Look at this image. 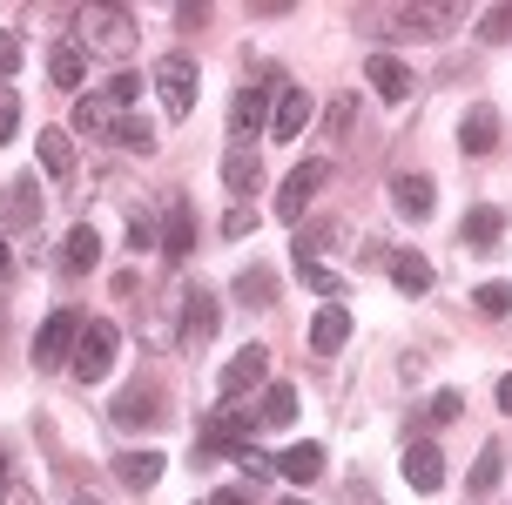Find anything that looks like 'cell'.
<instances>
[{
    "label": "cell",
    "mask_w": 512,
    "mask_h": 505,
    "mask_svg": "<svg viewBox=\"0 0 512 505\" xmlns=\"http://www.w3.org/2000/svg\"><path fill=\"white\" fill-rule=\"evenodd\" d=\"M81 54L128 61V54H135V14H128V7H88V14H81Z\"/></svg>",
    "instance_id": "obj_1"
},
{
    "label": "cell",
    "mask_w": 512,
    "mask_h": 505,
    "mask_svg": "<svg viewBox=\"0 0 512 505\" xmlns=\"http://www.w3.org/2000/svg\"><path fill=\"white\" fill-rule=\"evenodd\" d=\"M115 351H122V330L108 324V317H95V324H81L75 357H68V371H75L81 384H102L108 371H115Z\"/></svg>",
    "instance_id": "obj_2"
},
{
    "label": "cell",
    "mask_w": 512,
    "mask_h": 505,
    "mask_svg": "<svg viewBox=\"0 0 512 505\" xmlns=\"http://www.w3.org/2000/svg\"><path fill=\"white\" fill-rule=\"evenodd\" d=\"M155 95H162V108L169 115H196V61L189 54H169V61H155Z\"/></svg>",
    "instance_id": "obj_3"
},
{
    "label": "cell",
    "mask_w": 512,
    "mask_h": 505,
    "mask_svg": "<svg viewBox=\"0 0 512 505\" xmlns=\"http://www.w3.org/2000/svg\"><path fill=\"white\" fill-rule=\"evenodd\" d=\"M81 310H48V324H41V337H34V364L41 371H54V364H68L75 357V337H81Z\"/></svg>",
    "instance_id": "obj_4"
},
{
    "label": "cell",
    "mask_w": 512,
    "mask_h": 505,
    "mask_svg": "<svg viewBox=\"0 0 512 505\" xmlns=\"http://www.w3.org/2000/svg\"><path fill=\"white\" fill-rule=\"evenodd\" d=\"M216 330H223V303L209 297L203 283H189L182 290V351H203Z\"/></svg>",
    "instance_id": "obj_5"
},
{
    "label": "cell",
    "mask_w": 512,
    "mask_h": 505,
    "mask_svg": "<svg viewBox=\"0 0 512 505\" xmlns=\"http://www.w3.org/2000/svg\"><path fill=\"white\" fill-rule=\"evenodd\" d=\"M324 176H331V162H297V169L283 176V189H277V216L283 223H304V209H310V196L324 189Z\"/></svg>",
    "instance_id": "obj_6"
},
{
    "label": "cell",
    "mask_w": 512,
    "mask_h": 505,
    "mask_svg": "<svg viewBox=\"0 0 512 505\" xmlns=\"http://www.w3.org/2000/svg\"><path fill=\"white\" fill-rule=\"evenodd\" d=\"M122 431H149V425H162V391H155L149 378L142 384H128L122 398H115V411H108Z\"/></svg>",
    "instance_id": "obj_7"
},
{
    "label": "cell",
    "mask_w": 512,
    "mask_h": 505,
    "mask_svg": "<svg viewBox=\"0 0 512 505\" xmlns=\"http://www.w3.org/2000/svg\"><path fill=\"white\" fill-rule=\"evenodd\" d=\"M162 256H169V263H189V256H196V216H189L182 196L162 202Z\"/></svg>",
    "instance_id": "obj_8"
},
{
    "label": "cell",
    "mask_w": 512,
    "mask_h": 505,
    "mask_svg": "<svg viewBox=\"0 0 512 505\" xmlns=\"http://www.w3.org/2000/svg\"><path fill=\"white\" fill-rule=\"evenodd\" d=\"M391 209H398V216H411V223H425V216L438 209V182L398 169V176H391Z\"/></svg>",
    "instance_id": "obj_9"
},
{
    "label": "cell",
    "mask_w": 512,
    "mask_h": 505,
    "mask_svg": "<svg viewBox=\"0 0 512 505\" xmlns=\"http://www.w3.org/2000/svg\"><path fill=\"white\" fill-rule=\"evenodd\" d=\"M263 378H270V351H263V344H243V351L223 364V404L243 398V391H256Z\"/></svg>",
    "instance_id": "obj_10"
},
{
    "label": "cell",
    "mask_w": 512,
    "mask_h": 505,
    "mask_svg": "<svg viewBox=\"0 0 512 505\" xmlns=\"http://www.w3.org/2000/svg\"><path fill=\"white\" fill-rule=\"evenodd\" d=\"M364 81H371L384 101H411L418 95V75H411L398 54H371V61H364Z\"/></svg>",
    "instance_id": "obj_11"
},
{
    "label": "cell",
    "mask_w": 512,
    "mask_h": 505,
    "mask_svg": "<svg viewBox=\"0 0 512 505\" xmlns=\"http://www.w3.org/2000/svg\"><path fill=\"white\" fill-rule=\"evenodd\" d=\"M270 128V95H256V88H243V95L230 101V142L236 149H250L256 135Z\"/></svg>",
    "instance_id": "obj_12"
},
{
    "label": "cell",
    "mask_w": 512,
    "mask_h": 505,
    "mask_svg": "<svg viewBox=\"0 0 512 505\" xmlns=\"http://www.w3.org/2000/svg\"><path fill=\"white\" fill-rule=\"evenodd\" d=\"M95 263H102V229L75 223V229H68V243H61V277H88Z\"/></svg>",
    "instance_id": "obj_13"
},
{
    "label": "cell",
    "mask_w": 512,
    "mask_h": 505,
    "mask_svg": "<svg viewBox=\"0 0 512 505\" xmlns=\"http://www.w3.org/2000/svg\"><path fill=\"white\" fill-rule=\"evenodd\" d=\"M344 344H351V310H344V303H324V310L310 317V351L331 357V351H344Z\"/></svg>",
    "instance_id": "obj_14"
},
{
    "label": "cell",
    "mask_w": 512,
    "mask_h": 505,
    "mask_svg": "<svg viewBox=\"0 0 512 505\" xmlns=\"http://www.w3.org/2000/svg\"><path fill=\"white\" fill-rule=\"evenodd\" d=\"M310 128V95L304 88H277V108H270V135L277 142H297Z\"/></svg>",
    "instance_id": "obj_15"
},
{
    "label": "cell",
    "mask_w": 512,
    "mask_h": 505,
    "mask_svg": "<svg viewBox=\"0 0 512 505\" xmlns=\"http://www.w3.org/2000/svg\"><path fill=\"white\" fill-rule=\"evenodd\" d=\"M459 142H465V155H492V149H499V108H492V101H479V108H465Z\"/></svg>",
    "instance_id": "obj_16"
},
{
    "label": "cell",
    "mask_w": 512,
    "mask_h": 505,
    "mask_svg": "<svg viewBox=\"0 0 512 505\" xmlns=\"http://www.w3.org/2000/svg\"><path fill=\"white\" fill-rule=\"evenodd\" d=\"M398 472H405L411 492H438L445 485V458H438V445H405V465Z\"/></svg>",
    "instance_id": "obj_17"
},
{
    "label": "cell",
    "mask_w": 512,
    "mask_h": 505,
    "mask_svg": "<svg viewBox=\"0 0 512 505\" xmlns=\"http://www.w3.org/2000/svg\"><path fill=\"white\" fill-rule=\"evenodd\" d=\"M223 182H230V196L250 202L256 189H263V155H256V149H230V155H223Z\"/></svg>",
    "instance_id": "obj_18"
},
{
    "label": "cell",
    "mask_w": 512,
    "mask_h": 505,
    "mask_svg": "<svg viewBox=\"0 0 512 505\" xmlns=\"http://www.w3.org/2000/svg\"><path fill=\"white\" fill-rule=\"evenodd\" d=\"M162 472H169V458H162V452H122V458H115V479H122L128 492H149Z\"/></svg>",
    "instance_id": "obj_19"
},
{
    "label": "cell",
    "mask_w": 512,
    "mask_h": 505,
    "mask_svg": "<svg viewBox=\"0 0 512 505\" xmlns=\"http://www.w3.org/2000/svg\"><path fill=\"white\" fill-rule=\"evenodd\" d=\"M317 472H324V445H290L277 458V479H290V485H310Z\"/></svg>",
    "instance_id": "obj_20"
},
{
    "label": "cell",
    "mask_w": 512,
    "mask_h": 505,
    "mask_svg": "<svg viewBox=\"0 0 512 505\" xmlns=\"http://www.w3.org/2000/svg\"><path fill=\"white\" fill-rule=\"evenodd\" d=\"M81 75H88V54H81V41H61V48L48 54V81H54V88H81Z\"/></svg>",
    "instance_id": "obj_21"
},
{
    "label": "cell",
    "mask_w": 512,
    "mask_h": 505,
    "mask_svg": "<svg viewBox=\"0 0 512 505\" xmlns=\"http://www.w3.org/2000/svg\"><path fill=\"white\" fill-rule=\"evenodd\" d=\"M75 128L81 135H115V101L95 88V95H81L75 101Z\"/></svg>",
    "instance_id": "obj_22"
},
{
    "label": "cell",
    "mask_w": 512,
    "mask_h": 505,
    "mask_svg": "<svg viewBox=\"0 0 512 505\" xmlns=\"http://www.w3.org/2000/svg\"><path fill=\"white\" fill-rule=\"evenodd\" d=\"M459 236H465V250H492V243L506 236V216H499V209H472Z\"/></svg>",
    "instance_id": "obj_23"
},
{
    "label": "cell",
    "mask_w": 512,
    "mask_h": 505,
    "mask_svg": "<svg viewBox=\"0 0 512 505\" xmlns=\"http://www.w3.org/2000/svg\"><path fill=\"white\" fill-rule=\"evenodd\" d=\"M391 283H398V290H405V297H425V290H432V263H425V256H391Z\"/></svg>",
    "instance_id": "obj_24"
},
{
    "label": "cell",
    "mask_w": 512,
    "mask_h": 505,
    "mask_svg": "<svg viewBox=\"0 0 512 505\" xmlns=\"http://www.w3.org/2000/svg\"><path fill=\"white\" fill-rule=\"evenodd\" d=\"M41 169H48L54 182L75 176V149H68V135H61V128H41Z\"/></svg>",
    "instance_id": "obj_25"
},
{
    "label": "cell",
    "mask_w": 512,
    "mask_h": 505,
    "mask_svg": "<svg viewBox=\"0 0 512 505\" xmlns=\"http://www.w3.org/2000/svg\"><path fill=\"white\" fill-rule=\"evenodd\" d=\"M236 303H250V310H270V303H277V277H270L263 263H256V270H243V277H236Z\"/></svg>",
    "instance_id": "obj_26"
},
{
    "label": "cell",
    "mask_w": 512,
    "mask_h": 505,
    "mask_svg": "<svg viewBox=\"0 0 512 505\" xmlns=\"http://www.w3.org/2000/svg\"><path fill=\"white\" fill-rule=\"evenodd\" d=\"M290 418H297V391H290V384H270V391H263V418H256V425L283 431Z\"/></svg>",
    "instance_id": "obj_27"
},
{
    "label": "cell",
    "mask_w": 512,
    "mask_h": 505,
    "mask_svg": "<svg viewBox=\"0 0 512 505\" xmlns=\"http://www.w3.org/2000/svg\"><path fill=\"white\" fill-rule=\"evenodd\" d=\"M472 310H479V317H512V290L506 283H479V290H472Z\"/></svg>",
    "instance_id": "obj_28"
},
{
    "label": "cell",
    "mask_w": 512,
    "mask_h": 505,
    "mask_svg": "<svg viewBox=\"0 0 512 505\" xmlns=\"http://www.w3.org/2000/svg\"><path fill=\"white\" fill-rule=\"evenodd\" d=\"M499 465H506V452H499V445H486V452H479V465H472V499H486L492 485H499Z\"/></svg>",
    "instance_id": "obj_29"
},
{
    "label": "cell",
    "mask_w": 512,
    "mask_h": 505,
    "mask_svg": "<svg viewBox=\"0 0 512 505\" xmlns=\"http://www.w3.org/2000/svg\"><path fill=\"white\" fill-rule=\"evenodd\" d=\"M115 142H122L128 155H149L155 149V128L142 122V115H128V122H115Z\"/></svg>",
    "instance_id": "obj_30"
},
{
    "label": "cell",
    "mask_w": 512,
    "mask_h": 505,
    "mask_svg": "<svg viewBox=\"0 0 512 505\" xmlns=\"http://www.w3.org/2000/svg\"><path fill=\"white\" fill-rule=\"evenodd\" d=\"M34 196H41V182H34V176L14 182V202H7V216H14V223H34V216H41V202H34Z\"/></svg>",
    "instance_id": "obj_31"
},
{
    "label": "cell",
    "mask_w": 512,
    "mask_h": 505,
    "mask_svg": "<svg viewBox=\"0 0 512 505\" xmlns=\"http://www.w3.org/2000/svg\"><path fill=\"white\" fill-rule=\"evenodd\" d=\"M297 277H304L310 290H324V297H337V290H344V277H337L331 263H297Z\"/></svg>",
    "instance_id": "obj_32"
},
{
    "label": "cell",
    "mask_w": 512,
    "mask_h": 505,
    "mask_svg": "<svg viewBox=\"0 0 512 505\" xmlns=\"http://www.w3.org/2000/svg\"><path fill=\"white\" fill-rule=\"evenodd\" d=\"M21 61H27L21 34H7V27H0V81H7V75H21Z\"/></svg>",
    "instance_id": "obj_33"
},
{
    "label": "cell",
    "mask_w": 512,
    "mask_h": 505,
    "mask_svg": "<svg viewBox=\"0 0 512 505\" xmlns=\"http://www.w3.org/2000/svg\"><path fill=\"white\" fill-rule=\"evenodd\" d=\"M351 108H358V101H351V95H337L331 108H324V135H331V142H337V135H344V128H351Z\"/></svg>",
    "instance_id": "obj_34"
},
{
    "label": "cell",
    "mask_w": 512,
    "mask_h": 505,
    "mask_svg": "<svg viewBox=\"0 0 512 505\" xmlns=\"http://www.w3.org/2000/svg\"><path fill=\"white\" fill-rule=\"evenodd\" d=\"M479 41H512V7H492L479 21Z\"/></svg>",
    "instance_id": "obj_35"
},
{
    "label": "cell",
    "mask_w": 512,
    "mask_h": 505,
    "mask_svg": "<svg viewBox=\"0 0 512 505\" xmlns=\"http://www.w3.org/2000/svg\"><path fill=\"white\" fill-rule=\"evenodd\" d=\"M102 95H108V101H115V108H128V101H135V95H142V75H128V68H122V75H115V81H108V88H102Z\"/></svg>",
    "instance_id": "obj_36"
},
{
    "label": "cell",
    "mask_w": 512,
    "mask_h": 505,
    "mask_svg": "<svg viewBox=\"0 0 512 505\" xmlns=\"http://www.w3.org/2000/svg\"><path fill=\"white\" fill-rule=\"evenodd\" d=\"M14 128H21V95L0 88V142H14Z\"/></svg>",
    "instance_id": "obj_37"
},
{
    "label": "cell",
    "mask_w": 512,
    "mask_h": 505,
    "mask_svg": "<svg viewBox=\"0 0 512 505\" xmlns=\"http://www.w3.org/2000/svg\"><path fill=\"white\" fill-rule=\"evenodd\" d=\"M459 411H465V398H459V391H438V398H432V425H452Z\"/></svg>",
    "instance_id": "obj_38"
},
{
    "label": "cell",
    "mask_w": 512,
    "mask_h": 505,
    "mask_svg": "<svg viewBox=\"0 0 512 505\" xmlns=\"http://www.w3.org/2000/svg\"><path fill=\"white\" fill-rule=\"evenodd\" d=\"M250 229H256V209H250V202H236L230 216H223V236H250Z\"/></svg>",
    "instance_id": "obj_39"
},
{
    "label": "cell",
    "mask_w": 512,
    "mask_h": 505,
    "mask_svg": "<svg viewBox=\"0 0 512 505\" xmlns=\"http://www.w3.org/2000/svg\"><path fill=\"white\" fill-rule=\"evenodd\" d=\"M0 505H41V492H34L27 479H7L0 485Z\"/></svg>",
    "instance_id": "obj_40"
},
{
    "label": "cell",
    "mask_w": 512,
    "mask_h": 505,
    "mask_svg": "<svg viewBox=\"0 0 512 505\" xmlns=\"http://www.w3.org/2000/svg\"><path fill=\"white\" fill-rule=\"evenodd\" d=\"M236 465H243V472H250V479H270V472H277V458H263L250 445V452H236Z\"/></svg>",
    "instance_id": "obj_41"
},
{
    "label": "cell",
    "mask_w": 512,
    "mask_h": 505,
    "mask_svg": "<svg viewBox=\"0 0 512 505\" xmlns=\"http://www.w3.org/2000/svg\"><path fill=\"white\" fill-rule=\"evenodd\" d=\"M209 505H250V492H236V485H230V492H216Z\"/></svg>",
    "instance_id": "obj_42"
},
{
    "label": "cell",
    "mask_w": 512,
    "mask_h": 505,
    "mask_svg": "<svg viewBox=\"0 0 512 505\" xmlns=\"http://www.w3.org/2000/svg\"><path fill=\"white\" fill-rule=\"evenodd\" d=\"M499 411L512 418V378H499Z\"/></svg>",
    "instance_id": "obj_43"
},
{
    "label": "cell",
    "mask_w": 512,
    "mask_h": 505,
    "mask_svg": "<svg viewBox=\"0 0 512 505\" xmlns=\"http://www.w3.org/2000/svg\"><path fill=\"white\" fill-rule=\"evenodd\" d=\"M7 263H14V256H7V236H0V277H7Z\"/></svg>",
    "instance_id": "obj_44"
},
{
    "label": "cell",
    "mask_w": 512,
    "mask_h": 505,
    "mask_svg": "<svg viewBox=\"0 0 512 505\" xmlns=\"http://www.w3.org/2000/svg\"><path fill=\"white\" fill-rule=\"evenodd\" d=\"M7 479H14V472H7V445H0V485H7Z\"/></svg>",
    "instance_id": "obj_45"
},
{
    "label": "cell",
    "mask_w": 512,
    "mask_h": 505,
    "mask_svg": "<svg viewBox=\"0 0 512 505\" xmlns=\"http://www.w3.org/2000/svg\"><path fill=\"white\" fill-rule=\"evenodd\" d=\"M75 505H102V499H75Z\"/></svg>",
    "instance_id": "obj_46"
},
{
    "label": "cell",
    "mask_w": 512,
    "mask_h": 505,
    "mask_svg": "<svg viewBox=\"0 0 512 505\" xmlns=\"http://www.w3.org/2000/svg\"><path fill=\"white\" fill-rule=\"evenodd\" d=\"M283 505H304V499H283Z\"/></svg>",
    "instance_id": "obj_47"
}]
</instances>
